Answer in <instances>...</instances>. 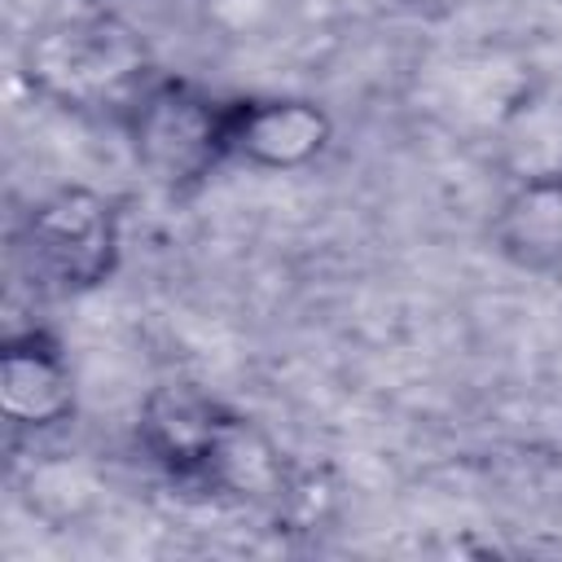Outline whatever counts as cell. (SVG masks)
I'll return each mask as SVG.
<instances>
[{
  "mask_svg": "<svg viewBox=\"0 0 562 562\" xmlns=\"http://www.w3.org/2000/svg\"><path fill=\"white\" fill-rule=\"evenodd\" d=\"M237 422L224 417L211 400L189 391H162L149 400L145 413V443L149 452L180 479L224 483L237 461Z\"/></svg>",
  "mask_w": 562,
  "mask_h": 562,
  "instance_id": "4",
  "label": "cell"
},
{
  "mask_svg": "<svg viewBox=\"0 0 562 562\" xmlns=\"http://www.w3.org/2000/svg\"><path fill=\"white\" fill-rule=\"evenodd\" d=\"M140 75L145 48L114 18H75L31 44V79L70 105L119 101Z\"/></svg>",
  "mask_w": 562,
  "mask_h": 562,
  "instance_id": "2",
  "label": "cell"
},
{
  "mask_svg": "<svg viewBox=\"0 0 562 562\" xmlns=\"http://www.w3.org/2000/svg\"><path fill=\"white\" fill-rule=\"evenodd\" d=\"M329 136V123L316 105L303 101H237L228 149L263 162V167H294L312 158Z\"/></svg>",
  "mask_w": 562,
  "mask_h": 562,
  "instance_id": "5",
  "label": "cell"
},
{
  "mask_svg": "<svg viewBox=\"0 0 562 562\" xmlns=\"http://www.w3.org/2000/svg\"><path fill=\"white\" fill-rule=\"evenodd\" d=\"M119 255V224L105 198L88 189H61L40 202L18 237L26 277L48 294H75L105 281Z\"/></svg>",
  "mask_w": 562,
  "mask_h": 562,
  "instance_id": "1",
  "label": "cell"
},
{
  "mask_svg": "<svg viewBox=\"0 0 562 562\" xmlns=\"http://www.w3.org/2000/svg\"><path fill=\"white\" fill-rule=\"evenodd\" d=\"M228 132H233V105H220L184 83H158L140 92V101L132 105L136 154L167 184L198 180L224 154H233Z\"/></svg>",
  "mask_w": 562,
  "mask_h": 562,
  "instance_id": "3",
  "label": "cell"
},
{
  "mask_svg": "<svg viewBox=\"0 0 562 562\" xmlns=\"http://www.w3.org/2000/svg\"><path fill=\"white\" fill-rule=\"evenodd\" d=\"M0 408L18 426H53L70 413V378L53 342L22 338L0 356Z\"/></svg>",
  "mask_w": 562,
  "mask_h": 562,
  "instance_id": "6",
  "label": "cell"
}]
</instances>
